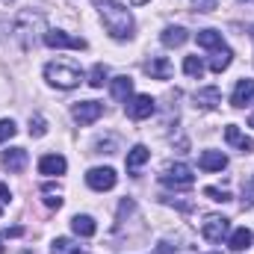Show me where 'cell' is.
<instances>
[{
    "label": "cell",
    "instance_id": "obj_1",
    "mask_svg": "<svg viewBox=\"0 0 254 254\" xmlns=\"http://www.w3.org/2000/svg\"><path fill=\"white\" fill-rule=\"evenodd\" d=\"M95 6H98L101 21H104L107 33H110L113 39L122 42V39H130V36H133V15H130L127 6L116 3V0H95Z\"/></svg>",
    "mask_w": 254,
    "mask_h": 254
},
{
    "label": "cell",
    "instance_id": "obj_2",
    "mask_svg": "<svg viewBox=\"0 0 254 254\" xmlns=\"http://www.w3.org/2000/svg\"><path fill=\"white\" fill-rule=\"evenodd\" d=\"M12 33H15V39L21 42L24 51L36 48V42H39V39L45 42V33H48V30H45V15L36 12V9H24V12L15 18Z\"/></svg>",
    "mask_w": 254,
    "mask_h": 254
},
{
    "label": "cell",
    "instance_id": "obj_3",
    "mask_svg": "<svg viewBox=\"0 0 254 254\" xmlns=\"http://www.w3.org/2000/svg\"><path fill=\"white\" fill-rule=\"evenodd\" d=\"M45 80L57 89H74L83 80V68L74 63H65V60H57V63L45 65Z\"/></svg>",
    "mask_w": 254,
    "mask_h": 254
},
{
    "label": "cell",
    "instance_id": "obj_4",
    "mask_svg": "<svg viewBox=\"0 0 254 254\" xmlns=\"http://www.w3.org/2000/svg\"><path fill=\"white\" fill-rule=\"evenodd\" d=\"M160 181L166 187H172V190H190L192 184H195V175H192V169L187 163H172V166L163 169Z\"/></svg>",
    "mask_w": 254,
    "mask_h": 254
},
{
    "label": "cell",
    "instance_id": "obj_5",
    "mask_svg": "<svg viewBox=\"0 0 254 254\" xmlns=\"http://www.w3.org/2000/svg\"><path fill=\"white\" fill-rule=\"evenodd\" d=\"M231 234V222L225 219V216H207L204 222H201V237L207 240V243H222L225 237Z\"/></svg>",
    "mask_w": 254,
    "mask_h": 254
},
{
    "label": "cell",
    "instance_id": "obj_6",
    "mask_svg": "<svg viewBox=\"0 0 254 254\" xmlns=\"http://www.w3.org/2000/svg\"><path fill=\"white\" fill-rule=\"evenodd\" d=\"M71 116H74L77 125H83V127L95 125V122L104 116V104H101V101H80V104H74Z\"/></svg>",
    "mask_w": 254,
    "mask_h": 254
},
{
    "label": "cell",
    "instance_id": "obj_7",
    "mask_svg": "<svg viewBox=\"0 0 254 254\" xmlns=\"http://www.w3.org/2000/svg\"><path fill=\"white\" fill-rule=\"evenodd\" d=\"M45 45L48 48H71V51H86V39L71 36L65 30H48L45 33Z\"/></svg>",
    "mask_w": 254,
    "mask_h": 254
},
{
    "label": "cell",
    "instance_id": "obj_8",
    "mask_svg": "<svg viewBox=\"0 0 254 254\" xmlns=\"http://www.w3.org/2000/svg\"><path fill=\"white\" fill-rule=\"evenodd\" d=\"M116 181H119V175H116L110 166H104V169H89V172H86V184H89L92 190H98V192L113 190Z\"/></svg>",
    "mask_w": 254,
    "mask_h": 254
},
{
    "label": "cell",
    "instance_id": "obj_9",
    "mask_svg": "<svg viewBox=\"0 0 254 254\" xmlns=\"http://www.w3.org/2000/svg\"><path fill=\"white\" fill-rule=\"evenodd\" d=\"M154 110H157V104H154V98H151V95H136V98H130V101H127V116H130V119H136V122L151 119V116H154Z\"/></svg>",
    "mask_w": 254,
    "mask_h": 254
},
{
    "label": "cell",
    "instance_id": "obj_10",
    "mask_svg": "<svg viewBox=\"0 0 254 254\" xmlns=\"http://www.w3.org/2000/svg\"><path fill=\"white\" fill-rule=\"evenodd\" d=\"M27 163H30V157H27L24 148H9V151H3V169H6V172L18 175V172L27 169Z\"/></svg>",
    "mask_w": 254,
    "mask_h": 254
},
{
    "label": "cell",
    "instance_id": "obj_11",
    "mask_svg": "<svg viewBox=\"0 0 254 254\" xmlns=\"http://www.w3.org/2000/svg\"><path fill=\"white\" fill-rule=\"evenodd\" d=\"M225 139H228V145H234V148H237V151H243V154H252V151H254V139H252V136H246L237 125L225 127Z\"/></svg>",
    "mask_w": 254,
    "mask_h": 254
},
{
    "label": "cell",
    "instance_id": "obj_12",
    "mask_svg": "<svg viewBox=\"0 0 254 254\" xmlns=\"http://www.w3.org/2000/svg\"><path fill=\"white\" fill-rule=\"evenodd\" d=\"M65 169H68V163H65L63 154H45V157L39 160V172H42V175H48V178L65 175Z\"/></svg>",
    "mask_w": 254,
    "mask_h": 254
},
{
    "label": "cell",
    "instance_id": "obj_13",
    "mask_svg": "<svg viewBox=\"0 0 254 254\" xmlns=\"http://www.w3.org/2000/svg\"><path fill=\"white\" fill-rule=\"evenodd\" d=\"M145 74H148L151 80H169V77H172V63H169L166 57H151V60L145 63Z\"/></svg>",
    "mask_w": 254,
    "mask_h": 254
},
{
    "label": "cell",
    "instance_id": "obj_14",
    "mask_svg": "<svg viewBox=\"0 0 254 254\" xmlns=\"http://www.w3.org/2000/svg\"><path fill=\"white\" fill-rule=\"evenodd\" d=\"M195 104H198L201 110H216V107L222 104L219 86H204V89H198V92H195Z\"/></svg>",
    "mask_w": 254,
    "mask_h": 254
},
{
    "label": "cell",
    "instance_id": "obj_15",
    "mask_svg": "<svg viewBox=\"0 0 254 254\" xmlns=\"http://www.w3.org/2000/svg\"><path fill=\"white\" fill-rule=\"evenodd\" d=\"M110 92H113V98H116V101L127 104V101L133 98V80H130L127 74H122V77H113V83H110Z\"/></svg>",
    "mask_w": 254,
    "mask_h": 254
},
{
    "label": "cell",
    "instance_id": "obj_16",
    "mask_svg": "<svg viewBox=\"0 0 254 254\" xmlns=\"http://www.w3.org/2000/svg\"><path fill=\"white\" fill-rule=\"evenodd\" d=\"M148 160H151V151H148L145 145H133V148L127 151V172H130V175H136Z\"/></svg>",
    "mask_w": 254,
    "mask_h": 254
},
{
    "label": "cell",
    "instance_id": "obj_17",
    "mask_svg": "<svg viewBox=\"0 0 254 254\" xmlns=\"http://www.w3.org/2000/svg\"><path fill=\"white\" fill-rule=\"evenodd\" d=\"M198 166H201L204 172H222V169L228 166V157H225L222 151H204V154L198 157Z\"/></svg>",
    "mask_w": 254,
    "mask_h": 254
},
{
    "label": "cell",
    "instance_id": "obj_18",
    "mask_svg": "<svg viewBox=\"0 0 254 254\" xmlns=\"http://www.w3.org/2000/svg\"><path fill=\"white\" fill-rule=\"evenodd\" d=\"M231 104L234 107H249V104H254V80H240L237 83Z\"/></svg>",
    "mask_w": 254,
    "mask_h": 254
},
{
    "label": "cell",
    "instance_id": "obj_19",
    "mask_svg": "<svg viewBox=\"0 0 254 254\" xmlns=\"http://www.w3.org/2000/svg\"><path fill=\"white\" fill-rule=\"evenodd\" d=\"M187 39H190V33H187L184 27H166L163 36H160V42H163L166 48H181Z\"/></svg>",
    "mask_w": 254,
    "mask_h": 254
},
{
    "label": "cell",
    "instance_id": "obj_20",
    "mask_svg": "<svg viewBox=\"0 0 254 254\" xmlns=\"http://www.w3.org/2000/svg\"><path fill=\"white\" fill-rule=\"evenodd\" d=\"M254 243V234L249 228H237L234 234H231V240H228V246L234 249V252H246V249H252Z\"/></svg>",
    "mask_w": 254,
    "mask_h": 254
},
{
    "label": "cell",
    "instance_id": "obj_21",
    "mask_svg": "<svg viewBox=\"0 0 254 254\" xmlns=\"http://www.w3.org/2000/svg\"><path fill=\"white\" fill-rule=\"evenodd\" d=\"M71 231H74L77 237H95L98 225H95L92 216H74V219H71Z\"/></svg>",
    "mask_w": 254,
    "mask_h": 254
},
{
    "label": "cell",
    "instance_id": "obj_22",
    "mask_svg": "<svg viewBox=\"0 0 254 254\" xmlns=\"http://www.w3.org/2000/svg\"><path fill=\"white\" fill-rule=\"evenodd\" d=\"M51 254H89V252H86L80 243L68 240V237H57L54 246H51Z\"/></svg>",
    "mask_w": 254,
    "mask_h": 254
},
{
    "label": "cell",
    "instance_id": "obj_23",
    "mask_svg": "<svg viewBox=\"0 0 254 254\" xmlns=\"http://www.w3.org/2000/svg\"><path fill=\"white\" fill-rule=\"evenodd\" d=\"M231 63H234V51H231V48H219V51L210 57V71L222 74V71H225Z\"/></svg>",
    "mask_w": 254,
    "mask_h": 254
},
{
    "label": "cell",
    "instance_id": "obj_24",
    "mask_svg": "<svg viewBox=\"0 0 254 254\" xmlns=\"http://www.w3.org/2000/svg\"><path fill=\"white\" fill-rule=\"evenodd\" d=\"M195 39H198V45H201V48H207V51H219V48H225V45H222V33H219V30H201Z\"/></svg>",
    "mask_w": 254,
    "mask_h": 254
},
{
    "label": "cell",
    "instance_id": "obj_25",
    "mask_svg": "<svg viewBox=\"0 0 254 254\" xmlns=\"http://www.w3.org/2000/svg\"><path fill=\"white\" fill-rule=\"evenodd\" d=\"M107 77H110V68H107L104 63H98L92 71H89V86H92V89H101V86L107 83Z\"/></svg>",
    "mask_w": 254,
    "mask_h": 254
},
{
    "label": "cell",
    "instance_id": "obj_26",
    "mask_svg": "<svg viewBox=\"0 0 254 254\" xmlns=\"http://www.w3.org/2000/svg\"><path fill=\"white\" fill-rule=\"evenodd\" d=\"M42 192H45V204H48L51 210H60V207H63V198H60V192H57L54 184H45Z\"/></svg>",
    "mask_w": 254,
    "mask_h": 254
},
{
    "label": "cell",
    "instance_id": "obj_27",
    "mask_svg": "<svg viewBox=\"0 0 254 254\" xmlns=\"http://www.w3.org/2000/svg\"><path fill=\"white\" fill-rule=\"evenodd\" d=\"M184 71H187L190 77H198V80H201V77H204V63H201L198 57H187V60H184Z\"/></svg>",
    "mask_w": 254,
    "mask_h": 254
},
{
    "label": "cell",
    "instance_id": "obj_28",
    "mask_svg": "<svg viewBox=\"0 0 254 254\" xmlns=\"http://www.w3.org/2000/svg\"><path fill=\"white\" fill-rule=\"evenodd\" d=\"M48 133V122L42 119V116H30V136H45Z\"/></svg>",
    "mask_w": 254,
    "mask_h": 254
},
{
    "label": "cell",
    "instance_id": "obj_29",
    "mask_svg": "<svg viewBox=\"0 0 254 254\" xmlns=\"http://www.w3.org/2000/svg\"><path fill=\"white\" fill-rule=\"evenodd\" d=\"M246 207H254V175L243 184V210Z\"/></svg>",
    "mask_w": 254,
    "mask_h": 254
},
{
    "label": "cell",
    "instance_id": "obj_30",
    "mask_svg": "<svg viewBox=\"0 0 254 254\" xmlns=\"http://www.w3.org/2000/svg\"><path fill=\"white\" fill-rule=\"evenodd\" d=\"M15 133H18V127H15V122H12V119H0V142L12 139Z\"/></svg>",
    "mask_w": 254,
    "mask_h": 254
},
{
    "label": "cell",
    "instance_id": "obj_31",
    "mask_svg": "<svg viewBox=\"0 0 254 254\" xmlns=\"http://www.w3.org/2000/svg\"><path fill=\"white\" fill-rule=\"evenodd\" d=\"M204 195L213 198V201H231V192L228 190H216V187H204Z\"/></svg>",
    "mask_w": 254,
    "mask_h": 254
},
{
    "label": "cell",
    "instance_id": "obj_32",
    "mask_svg": "<svg viewBox=\"0 0 254 254\" xmlns=\"http://www.w3.org/2000/svg\"><path fill=\"white\" fill-rule=\"evenodd\" d=\"M216 3H219V0H192L195 12H213V9H216Z\"/></svg>",
    "mask_w": 254,
    "mask_h": 254
},
{
    "label": "cell",
    "instance_id": "obj_33",
    "mask_svg": "<svg viewBox=\"0 0 254 254\" xmlns=\"http://www.w3.org/2000/svg\"><path fill=\"white\" fill-rule=\"evenodd\" d=\"M9 198H12V195H9V187L0 184V201H9Z\"/></svg>",
    "mask_w": 254,
    "mask_h": 254
},
{
    "label": "cell",
    "instance_id": "obj_34",
    "mask_svg": "<svg viewBox=\"0 0 254 254\" xmlns=\"http://www.w3.org/2000/svg\"><path fill=\"white\" fill-rule=\"evenodd\" d=\"M130 3H133V6H142V3H148V0H130Z\"/></svg>",
    "mask_w": 254,
    "mask_h": 254
},
{
    "label": "cell",
    "instance_id": "obj_35",
    "mask_svg": "<svg viewBox=\"0 0 254 254\" xmlns=\"http://www.w3.org/2000/svg\"><path fill=\"white\" fill-rule=\"evenodd\" d=\"M0 254H3V234H0Z\"/></svg>",
    "mask_w": 254,
    "mask_h": 254
},
{
    "label": "cell",
    "instance_id": "obj_36",
    "mask_svg": "<svg viewBox=\"0 0 254 254\" xmlns=\"http://www.w3.org/2000/svg\"><path fill=\"white\" fill-rule=\"evenodd\" d=\"M249 125H252V127H254V113H252V119H249Z\"/></svg>",
    "mask_w": 254,
    "mask_h": 254
},
{
    "label": "cell",
    "instance_id": "obj_37",
    "mask_svg": "<svg viewBox=\"0 0 254 254\" xmlns=\"http://www.w3.org/2000/svg\"><path fill=\"white\" fill-rule=\"evenodd\" d=\"M252 36H254V27H252Z\"/></svg>",
    "mask_w": 254,
    "mask_h": 254
},
{
    "label": "cell",
    "instance_id": "obj_38",
    "mask_svg": "<svg viewBox=\"0 0 254 254\" xmlns=\"http://www.w3.org/2000/svg\"><path fill=\"white\" fill-rule=\"evenodd\" d=\"M213 254H219V252H213Z\"/></svg>",
    "mask_w": 254,
    "mask_h": 254
},
{
    "label": "cell",
    "instance_id": "obj_39",
    "mask_svg": "<svg viewBox=\"0 0 254 254\" xmlns=\"http://www.w3.org/2000/svg\"><path fill=\"white\" fill-rule=\"evenodd\" d=\"M0 213H3V210H0Z\"/></svg>",
    "mask_w": 254,
    "mask_h": 254
}]
</instances>
